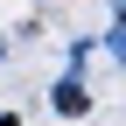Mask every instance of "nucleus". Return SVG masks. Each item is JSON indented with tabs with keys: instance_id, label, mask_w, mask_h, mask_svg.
<instances>
[{
	"instance_id": "nucleus-1",
	"label": "nucleus",
	"mask_w": 126,
	"mask_h": 126,
	"mask_svg": "<svg viewBox=\"0 0 126 126\" xmlns=\"http://www.w3.org/2000/svg\"><path fill=\"white\" fill-rule=\"evenodd\" d=\"M56 112H63V119H84V112H91V91H84V77H77V70L56 84Z\"/></svg>"
},
{
	"instance_id": "nucleus-2",
	"label": "nucleus",
	"mask_w": 126,
	"mask_h": 126,
	"mask_svg": "<svg viewBox=\"0 0 126 126\" xmlns=\"http://www.w3.org/2000/svg\"><path fill=\"white\" fill-rule=\"evenodd\" d=\"M0 63H7V42H0Z\"/></svg>"
}]
</instances>
